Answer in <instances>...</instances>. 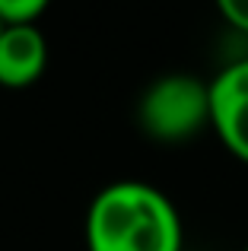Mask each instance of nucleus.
I'll use <instances>...</instances> for the list:
<instances>
[{
    "instance_id": "nucleus-1",
    "label": "nucleus",
    "mask_w": 248,
    "mask_h": 251,
    "mask_svg": "<svg viewBox=\"0 0 248 251\" xmlns=\"http://www.w3.org/2000/svg\"><path fill=\"white\" fill-rule=\"evenodd\" d=\"M185 226L166 191L147 181H112L86 210V251H181Z\"/></svg>"
},
{
    "instance_id": "nucleus-5",
    "label": "nucleus",
    "mask_w": 248,
    "mask_h": 251,
    "mask_svg": "<svg viewBox=\"0 0 248 251\" xmlns=\"http://www.w3.org/2000/svg\"><path fill=\"white\" fill-rule=\"evenodd\" d=\"M51 0H0V19L6 25H29L48 10Z\"/></svg>"
},
{
    "instance_id": "nucleus-3",
    "label": "nucleus",
    "mask_w": 248,
    "mask_h": 251,
    "mask_svg": "<svg viewBox=\"0 0 248 251\" xmlns=\"http://www.w3.org/2000/svg\"><path fill=\"white\" fill-rule=\"evenodd\" d=\"M210 127L236 159L248 162V57L229 61L210 80Z\"/></svg>"
},
{
    "instance_id": "nucleus-7",
    "label": "nucleus",
    "mask_w": 248,
    "mask_h": 251,
    "mask_svg": "<svg viewBox=\"0 0 248 251\" xmlns=\"http://www.w3.org/2000/svg\"><path fill=\"white\" fill-rule=\"evenodd\" d=\"M3 29H6V23H3V19H0V35H3Z\"/></svg>"
},
{
    "instance_id": "nucleus-8",
    "label": "nucleus",
    "mask_w": 248,
    "mask_h": 251,
    "mask_svg": "<svg viewBox=\"0 0 248 251\" xmlns=\"http://www.w3.org/2000/svg\"><path fill=\"white\" fill-rule=\"evenodd\" d=\"M242 251H248V245H245V248H242Z\"/></svg>"
},
{
    "instance_id": "nucleus-4",
    "label": "nucleus",
    "mask_w": 248,
    "mask_h": 251,
    "mask_svg": "<svg viewBox=\"0 0 248 251\" xmlns=\"http://www.w3.org/2000/svg\"><path fill=\"white\" fill-rule=\"evenodd\" d=\"M48 67V38L35 23L6 25L0 35V86L25 89Z\"/></svg>"
},
{
    "instance_id": "nucleus-6",
    "label": "nucleus",
    "mask_w": 248,
    "mask_h": 251,
    "mask_svg": "<svg viewBox=\"0 0 248 251\" xmlns=\"http://www.w3.org/2000/svg\"><path fill=\"white\" fill-rule=\"evenodd\" d=\"M220 16L239 32H248V0H213Z\"/></svg>"
},
{
    "instance_id": "nucleus-2",
    "label": "nucleus",
    "mask_w": 248,
    "mask_h": 251,
    "mask_svg": "<svg viewBox=\"0 0 248 251\" xmlns=\"http://www.w3.org/2000/svg\"><path fill=\"white\" fill-rule=\"evenodd\" d=\"M137 121L159 143H185L210 127V80L194 74H162L143 89Z\"/></svg>"
}]
</instances>
